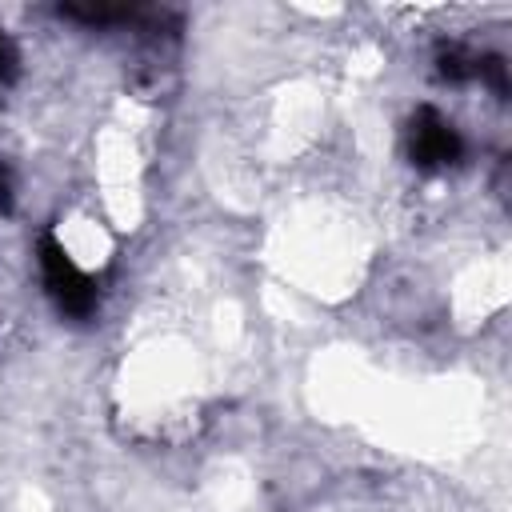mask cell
Segmentation results:
<instances>
[{
    "label": "cell",
    "mask_w": 512,
    "mask_h": 512,
    "mask_svg": "<svg viewBox=\"0 0 512 512\" xmlns=\"http://www.w3.org/2000/svg\"><path fill=\"white\" fill-rule=\"evenodd\" d=\"M404 144H408V160H412L416 168H424V172L452 168V164L464 156V140H460L456 124L444 120L436 108H420V112L408 120Z\"/></svg>",
    "instance_id": "7a4b0ae2"
},
{
    "label": "cell",
    "mask_w": 512,
    "mask_h": 512,
    "mask_svg": "<svg viewBox=\"0 0 512 512\" xmlns=\"http://www.w3.org/2000/svg\"><path fill=\"white\" fill-rule=\"evenodd\" d=\"M40 276H44V288L52 296V304L72 316V320H88L100 304V292H96V280L64 252V244L56 236H44L40 240Z\"/></svg>",
    "instance_id": "6da1fadb"
},
{
    "label": "cell",
    "mask_w": 512,
    "mask_h": 512,
    "mask_svg": "<svg viewBox=\"0 0 512 512\" xmlns=\"http://www.w3.org/2000/svg\"><path fill=\"white\" fill-rule=\"evenodd\" d=\"M476 72H480V56L476 52H468L460 44L440 48V76H448V80H472Z\"/></svg>",
    "instance_id": "3957f363"
},
{
    "label": "cell",
    "mask_w": 512,
    "mask_h": 512,
    "mask_svg": "<svg viewBox=\"0 0 512 512\" xmlns=\"http://www.w3.org/2000/svg\"><path fill=\"white\" fill-rule=\"evenodd\" d=\"M12 208V176H8V164L0 160V212Z\"/></svg>",
    "instance_id": "5b68a950"
},
{
    "label": "cell",
    "mask_w": 512,
    "mask_h": 512,
    "mask_svg": "<svg viewBox=\"0 0 512 512\" xmlns=\"http://www.w3.org/2000/svg\"><path fill=\"white\" fill-rule=\"evenodd\" d=\"M16 72H20V52H16V44L8 40V32L0 28V84H12Z\"/></svg>",
    "instance_id": "277c9868"
}]
</instances>
